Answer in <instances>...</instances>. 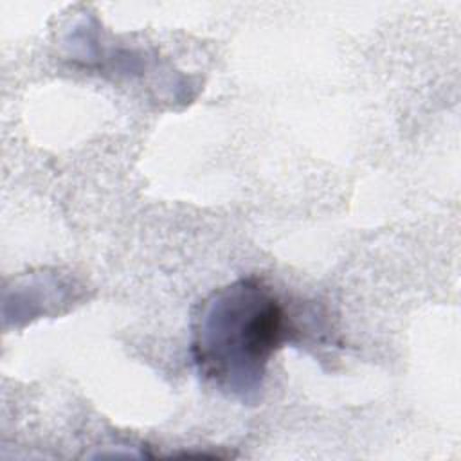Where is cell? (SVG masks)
Returning a JSON list of instances; mask_svg holds the SVG:
<instances>
[{"label": "cell", "mask_w": 461, "mask_h": 461, "mask_svg": "<svg viewBox=\"0 0 461 461\" xmlns=\"http://www.w3.org/2000/svg\"><path fill=\"white\" fill-rule=\"evenodd\" d=\"M295 331L276 290L258 276L241 277L203 301L193 326V362L218 389L247 396L261 387L272 355Z\"/></svg>", "instance_id": "1"}]
</instances>
